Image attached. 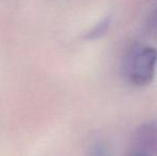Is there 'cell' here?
Segmentation results:
<instances>
[{
    "label": "cell",
    "mask_w": 157,
    "mask_h": 156,
    "mask_svg": "<svg viewBox=\"0 0 157 156\" xmlns=\"http://www.w3.org/2000/svg\"><path fill=\"white\" fill-rule=\"evenodd\" d=\"M108 24H109V21H108L107 19L103 21H101V23L99 24V25L97 26V27L93 30V32H92V36H99L101 33H103V32L105 31L106 29H107Z\"/></svg>",
    "instance_id": "cell-2"
},
{
    "label": "cell",
    "mask_w": 157,
    "mask_h": 156,
    "mask_svg": "<svg viewBox=\"0 0 157 156\" xmlns=\"http://www.w3.org/2000/svg\"><path fill=\"white\" fill-rule=\"evenodd\" d=\"M157 62V51L152 47L138 49L132 58L129 67V78L138 86H144L151 82L155 74Z\"/></svg>",
    "instance_id": "cell-1"
}]
</instances>
